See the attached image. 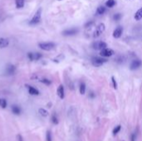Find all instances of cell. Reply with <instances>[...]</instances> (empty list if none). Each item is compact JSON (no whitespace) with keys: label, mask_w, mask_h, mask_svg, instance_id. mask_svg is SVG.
Masks as SVG:
<instances>
[{"label":"cell","mask_w":142,"mask_h":141,"mask_svg":"<svg viewBox=\"0 0 142 141\" xmlns=\"http://www.w3.org/2000/svg\"><path fill=\"white\" fill-rule=\"evenodd\" d=\"M41 17H42V8H39L36 12V13L34 14V16L33 17L29 23L33 24V25L39 23V22L41 21Z\"/></svg>","instance_id":"cell-1"},{"label":"cell","mask_w":142,"mask_h":141,"mask_svg":"<svg viewBox=\"0 0 142 141\" xmlns=\"http://www.w3.org/2000/svg\"><path fill=\"white\" fill-rule=\"evenodd\" d=\"M55 46L56 45L53 42H42L38 44L39 47L44 51H51L52 49H54Z\"/></svg>","instance_id":"cell-2"},{"label":"cell","mask_w":142,"mask_h":141,"mask_svg":"<svg viewBox=\"0 0 142 141\" xmlns=\"http://www.w3.org/2000/svg\"><path fill=\"white\" fill-rule=\"evenodd\" d=\"M106 61H107V60L105 59V58H101V57H94L91 60L92 65L95 66V67H101V66L103 65L104 63H106Z\"/></svg>","instance_id":"cell-3"},{"label":"cell","mask_w":142,"mask_h":141,"mask_svg":"<svg viewBox=\"0 0 142 141\" xmlns=\"http://www.w3.org/2000/svg\"><path fill=\"white\" fill-rule=\"evenodd\" d=\"M105 29H106V26H105V24L104 23H100L96 27V30H95L93 37H98L101 34H102V33L105 31Z\"/></svg>","instance_id":"cell-4"},{"label":"cell","mask_w":142,"mask_h":141,"mask_svg":"<svg viewBox=\"0 0 142 141\" xmlns=\"http://www.w3.org/2000/svg\"><path fill=\"white\" fill-rule=\"evenodd\" d=\"M107 45H106V42H96L92 44V47L93 49H96V50H103L105 48H106Z\"/></svg>","instance_id":"cell-5"},{"label":"cell","mask_w":142,"mask_h":141,"mask_svg":"<svg viewBox=\"0 0 142 141\" xmlns=\"http://www.w3.org/2000/svg\"><path fill=\"white\" fill-rule=\"evenodd\" d=\"M30 61H37L42 57V54L41 53H37V52H29L27 54Z\"/></svg>","instance_id":"cell-6"},{"label":"cell","mask_w":142,"mask_h":141,"mask_svg":"<svg viewBox=\"0 0 142 141\" xmlns=\"http://www.w3.org/2000/svg\"><path fill=\"white\" fill-rule=\"evenodd\" d=\"M114 54V52L111 49H108V48H105L101 50L100 52V55L104 57H108V56H111Z\"/></svg>","instance_id":"cell-7"},{"label":"cell","mask_w":142,"mask_h":141,"mask_svg":"<svg viewBox=\"0 0 142 141\" xmlns=\"http://www.w3.org/2000/svg\"><path fill=\"white\" fill-rule=\"evenodd\" d=\"M141 64H142V62H141V61H140V60H134V61L130 63V70H135V69L139 68V67L141 66Z\"/></svg>","instance_id":"cell-8"},{"label":"cell","mask_w":142,"mask_h":141,"mask_svg":"<svg viewBox=\"0 0 142 141\" xmlns=\"http://www.w3.org/2000/svg\"><path fill=\"white\" fill-rule=\"evenodd\" d=\"M77 32H78V30L76 29V28H71V29L65 30L62 33V34L64 36H72V35H75Z\"/></svg>","instance_id":"cell-9"},{"label":"cell","mask_w":142,"mask_h":141,"mask_svg":"<svg viewBox=\"0 0 142 141\" xmlns=\"http://www.w3.org/2000/svg\"><path fill=\"white\" fill-rule=\"evenodd\" d=\"M122 31H123V29L121 27H118L117 28H115L113 32V37H115V38H119V37H121V34H122Z\"/></svg>","instance_id":"cell-10"},{"label":"cell","mask_w":142,"mask_h":141,"mask_svg":"<svg viewBox=\"0 0 142 141\" xmlns=\"http://www.w3.org/2000/svg\"><path fill=\"white\" fill-rule=\"evenodd\" d=\"M27 89H28V92L30 95H39V91L38 90H37L35 87L31 86H27Z\"/></svg>","instance_id":"cell-11"},{"label":"cell","mask_w":142,"mask_h":141,"mask_svg":"<svg viewBox=\"0 0 142 141\" xmlns=\"http://www.w3.org/2000/svg\"><path fill=\"white\" fill-rule=\"evenodd\" d=\"M57 95L61 99H63L65 96V92H64V87L62 85H60L57 88Z\"/></svg>","instance_id":"cell-12"},{"label":"cell","mask_w":142,"mask_h":141,"mask_svg":"<svg viewBox=\"0 0 142 141\" xmlns=\"http://www.w3.org/2000/svg\"><path fill=\"white\" fill-rule=\"evenodd\" d=\"M12 112L16 115H19L21 114V108L17 105H14L12 106Z\"/></svg>","instance_id":"cell-13"},{"label":"cell","mask_w":142,"mask_h":141,"mask_svg":"<svg viewBox=\"0 0 142 141\" xmlns=\"http://www.w3.org/2000/svg\"><path fill=\"white\" fill-rule=\"evenodd\" d=\"M8 44H9L8 39H6V38H0V47H1V48L6 47L8 46Z\"/></svg>","instance_id":"cell-14"},{"label":"cell","mask_w":142,"mask_h":141,"mask_svg":"<svg viewBox=\"0 0 142 141\" xmlns=\"http://www.w3.org/2000/svg\"><path fill=\"white\" fill-rule=\"evenodd\" d=\"M135 19L136 21H139V20L142 19V7L140 8L139 10L135 13Z\"/></svg>","instance_id":"cell-15"},{"label":"cell","mask_w":142,"mask_h":141,"mask_svg":"<svg viewBox=\"0 0 142 141\" xmlns=\"http://www.w3.org/2000/svg\"><path fill=\"white\" fill-rule=\"evenodd\" d=\"M24 3H25V0H16L15 1V4L16 7L18 8H22L24 6Z\"/></svg>","instance_id":"cell-16"},{"label":"cell","mask_w":142,"mask_h":141,"mask_svg":"<svg viewBox=\"0 0 142 141\" xmlns=\"http://www.w3.org/2000/svg\"><path fill=\"white\" fill-rule=\"evenodd\" d=\"M6 71H7V73L8 75L14 74V71H15V67H14V66H13V65H10L9 67H7L6 68Z\"/></svg>","instance_id":"cell-17"},{"label":"cell","mask_w":142,"mask_h":141,"mask_svg":"<svg viewBox=\"0 0 142 141\" xmlns=\"http://www.w3.org/2000/svg\"><path fill=\"white\" fill-rule=\"evenodd\" d=\"M38 112H39V114H41V115L42 116V117H47V116L48 115V112H47V110H46L45 109L43 108H40L38 110Z\"/></svg>","instance_id":"cell-18"},{"label":"cell","mask_w":142,"mask_h":141,"mask_svg":"<svg viewBox=\"0 0 142 141\" xmlns=\"http://www.w3.org/2000/svg\"><path fill=\"white\" fill-rule=\"evenodd\" d=\"M115 5V0H108L106 3V6L107 7H113Z\"/></svg>","instance_id":"cell-19"},{"label":"cell","mask_w":142,"mask_h":141,"mask_svg":"<svg viewBox=\"0 0 142 141\" xmlns=\"http://www.w3.org/2000/svg\"><path fill=\"white\" fill-rule=\"evenodd\" d=\"M105 12H106V7H104L103 6H100V7H97L96 13H98L99 15L103 14Z\"/></svg>","instance_id":"cell-20"},{"label":"cell","mask_w":142,"mask_h":141,"mask_svg":"<svg viewBox=\"0 0 142 141\" xmlns=\"http://www.w3.org/2000/svg\"><path fill=\"white\" fill-rule=\"evenodd\" d=\"M0 107L3 109H5L7 107V101L5 99L0 98Z\"/></svg>","instance_id":"cell-21"},{"label":"cell","mask_w":142,"mask_h":141,"mask_svg":"<svg viewBox=\"0 0 142 141\" xmlns=\"http://www.w3.org/2000/svg\"><path fill=\"white\" fill-rule=\"evenodd\" d=\"M46 141H52V134L50 130L47 131L46 134Z\"/></svg>","instance_id":"cell-22"},{"label":"cell","mask_w":142,"mask_h":141,"mask_svg":"<svg viewBox=\"0 0 142 141\" xmlns=\"http://www.w3.org/2000/svg\"><path fill=\"white\" fill-rule=\"evenodd\" d=\"M86 92V85L85 83H81V85H80V93L81 94V95H84Z\"/></svg>","instance_id":"cell-23"},{"label":"cell","mask_w":142,"mask_h":141,"mask_svg":"<svg viewBox=\"0 0 142 141\" xmlns=\"http://www.w3.org/2000/svg\"><path fill=\"white\" fill-rule=\"evenodd\" d=\"M52 121L53 124H55V125H57L58 124V119H57V116L56 114H54L52 116Z\"/></svg>","instance_id":"cell-24"},{"label":"cell","mask_w":142,"mask_h":141,"mask_svg":"<svg viewBox=\"0 0 142 141\" xmlns=\"http://www.w3.org/2000/svg\"><path fill=\"white\" fill-rule=\"evenodd\" d=\"M121 125H117V126L113 129V134L115 135V134H118V133L120 132V130H121Z\"/></svg>","instance_id":"cell-25"},{"label":"cell","mask_w":142,"mask_h":141,"mask_svg":"<svg viewBox=\"0 0 142 141\" xmlns=\"http://www.w3.org/2000/svg\"><path fill=\"white\" fill-rule=\"evenodd\" d=\"M113 18H114V20H115V21H119V20L121 18V15L120 13H116V14L114 15Z\"/></svg>","instance_id":"cell-26"},{"label":"cell","mask_w":142,"mask_h":141,"mask_svg":"<svg viewBox=\"0 0 142 141\" xmlns=\"http://www.w3.org/2000/svg\"><path fill=\"white\" fill-rule=\"evenodd\" d=\"M111 81H112V84H113V87L115 88V89H116L117 88V84H116V81H115V79L114 76H112L111 77Z\"/></svg>","instance_id":"cell-27"},{"label":"cell","mask_w":142,"mask_h":141,"mask_svg":"<svg viewBox=\"0 0 142 141\" xmlns=\"http://www.w3.org/2000/svg\"><path fill=\"white\" fill-rule=\"evenodd\" d=\"M42 83H44V84H46V85H50V84H51V81H50L49 80H47V79H43V80L42 81Z\"/></svg>","instance_id":"cell-28"},{"label":"cell","mask_w":142,"mask_h":141,"mask_svg":"<svg viewBox=\"0 0 142 141\" xmlns=\"http://www.w3.org/2000/svg\"><path fill=\"white\" fill-rule=\"evenodd\" d=\"M17 141H23V139H22L21 134H18L17 135Z\"/></svg>","instance_id":"cell-29"},{"label":"cell","mask_w":142,"mask_h":141,"mask_svg":"<svg viewBox=\"0 0 142 141\" xmlns=\"http://www.w3.org/2000/svg\"><path fill=\"white\" fill-rule=\"evenodd\" d=\"M135 137H136L135 134H132L131 136H130V141H135Z\"/></svg>","instance_id":"cell-30"},{"label":"cell","mask_w":142,"mask_h":141,"mask_svg":"<svg viewBox=\"0 0 142 141\" xmlns=\"http://www.w3.org/2000/svg\"><path fill=\"white\" fill-rule=\"evenodd\" d=\"M58 1H61V0H58Z\"/></svg>","instance_id":"cell-31"}]
</instances>
